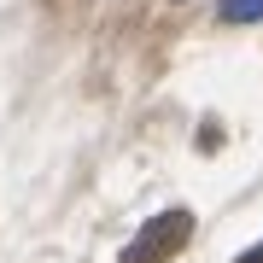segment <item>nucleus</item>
<instances>
[{
	"label": "nucleus",
	"mask_w": 263,
	"mask_h": 263,
	"mask_svg": "<svg viewBox=\"0 0 263 263\" xmlns=\"http://www.w3.org/2000/svg\"><path fill=\"white\" fill-rule=\"evenodd\" d=\"M187 234H193L187 211H158L152 222H141V234L123 246V263H170L181 246H187Z\"/></svg>",
	"instance_id": "nucleus-1"
},
{
	"label": "nucleus",
	"mask_w": 263,
	"mask_h": 263,
	"mask_svg": "<svg viewBox=\"0 0 263 263\" xmlns=\"http://www.w3.org/2000/svg\"><path fill=\"white\" fill-rule=\"evenodd\" d=\"M263 0H222V24H257Z\"/></svg>",
	"instance_id": "nucleus-2"
},
{
	"label": "nucleus",
	"mask_w": 263,
	"mask_h": 263,
	"mask_svg": "<svg viewBox=\"0 0 263 263\" xmlns=\"http://www.w3.org/2000/svg\"><path fill=\"white\" fill-rule=\"evenodd\" d=\"M234 263H263V240H257V246H252V252H240V257H234Z\"/></svg>",
	"instance_id": "nucleus-3"
}]
</instances>
